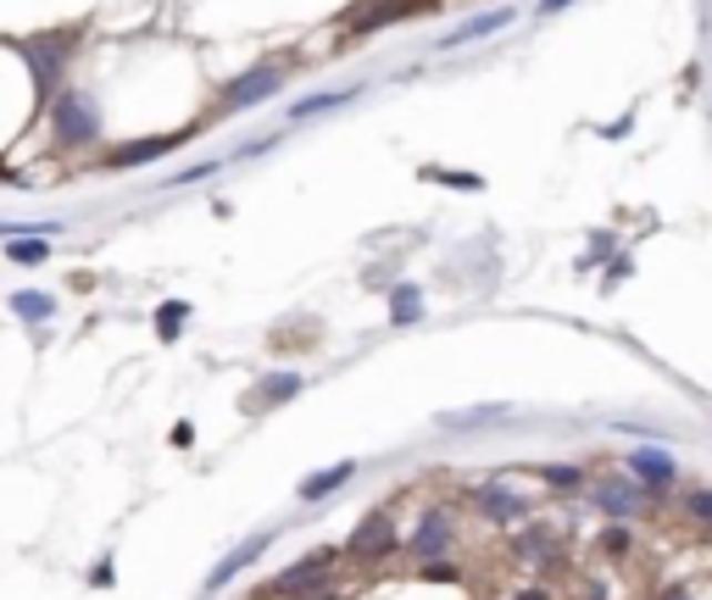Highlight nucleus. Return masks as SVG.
Segmentation results:
<instances>
[{
  "label": "nucleus",
  "mask_w": 712,
  "mask_h": 600,
  "mask_svg": "<svg viewBox=\"0 0 712 600\" xmlns=\"http://www.w3.org/2000/svg\"><path fill=\"white\" fill-rule=\"evenodd\" d=\"M267 545H273V533H256V539H245V545H240V550H234L228 561H217V567L206 572V589H223V583H228L234 572H245V567H251V561H256V556H262Z\"/></svg>",
  "instance_id": "9d476101"
},
{
  "label": "nucleus",
  "mask_w": 712,
  "mask_h": 600,
  "mask_svg": "<svg viewBox=\"0 0 712 600\" xmlns=\"http://www.w3.org/2000/svg\"><path fill=\"white\" fill-rule=\"evenodd\" d=\"M350 478H356V461H334V467L301 478V500H328V495H334L339 484H350Z\"/></svg>",
  "instance_id": "9b49d317"
},
{
  "label": "nucleus",
  "mask_w": 712,
  "mask_h": 600,
  "mask_svg": "<svg viewBox=\"0 0 712 600\" xmlns=\"http://www.w3.org/2000/svg\"><path fill=\"white\" fill-rule=\"evenodd\" d=\"M518 556H523V561H546V556H551V533H546V528L518 533Z\"/></svg>",
  "instance_id": "6ab92c4d"
},
{
  "label": "nucleus",
  "mask_w": 712,
  "mask_h": 600,
  "mask_svg": "<svg viewBox=\"0 0 712 600\" xmlns=\"http://www.w3.org/2000/svg\"><path fill=\"white\" fill-rule=\"evenodd\" d=\"M590 506H601L607 517H634V511H645V489L629 478H596Z\"/></svg>",
  "instance_id": "0eeeda50"
},
{
  "label": "nucleus",
  "mask_w": 712,
  "mask_h": 600,
  "mask_svg": "<svg viewBox=\"0 0 712 600\" xmlns=\"http://www.w3.org/2000/svg\"><path fill=\"white\" fill-rule=\"evenodd\" d=\"M684 506H690V517L712 522V489H690V495H684Z\"/></svg>",
  "instance_id": "5701e85b"
},
{
  "label": "nucleus",
  "mask_w": 712,
  "mask_h": 600,
  "mask_svg": "<svg viewBox=\"0 0 712 600\" xmlns=\"http://www.w3.org/2000/svg\"><path fill=\"white\" fill-rule=\"evenodd\" d=\"M623 467H629V478H634L645 495H668V489L679 484V461H673L668 445H634V450L623 456Z\"/></svg>",
  "instance_id": "f03ea898"
},
{
  "label": "nucleus",
  "mask_w": 712,
  "mask_h": 600,
  "mask_svg": "<svg viewBox=\"0 0 712 600\" xmlns=\"http://www.w3.org/2000/svg\"><path fill=\"white\" fill-rule=\"evenodd\" d=\"M634 550V533L629 528H607L601 533V556H629Z\"/></svg>",
  "instance_id": "412c9836"
},
{
  "label": "nucleus",
  "mask_w": 712,
  "mask_h": 600,
  "mask_svg": "<svg viewBox=\"0 0 712 600\" xmlns=\"http://www.w3.org/2000/svg\"><path fill=\"white\" fill-rule=\"evenodd\" d=\"M12 312H18V317H29V323H45L57 306H51V295H12Z\"/></svg>",
  "instance_id": "f3484780"
},
{
  "label": "nucleus",
  "mask_w": 712,
  "mask_h": 600,
  "mask_svg": "<svg viewBox=\"0 0 712 600\" xmlns=\"http://www.w3.org/2000/svg\"><path fill=\"white\" fill-rule=\"evenodd\" d=\"M557 7H568V0H540V12H557Z\"/></svg>",
  "instance_id": "cd10ccee"
},
{
  "label": "nucleus",
  "mask_w": 712,
  "mask_h": 600,
  "mask_svg": "<svg viewBox=\"0 0 712 600\" xmlns=\"http://www.w3.org/2000/svg\"><path fill=\"white\" fill-rule=\"evenodd\" d=\"M507 406H474V411H440V428H479V423H501Z\"/></svg>",
  "instance_id": "4468645a"
},
{
  "label": "nucleus",
  "mask_w": 712,
  "mask_h": 600,
  "mask_svg": "<svg viewBox=\"0 0 712 600\" xmlns=\"http://www.w3.org/2000/svg\"><path fill=\"white\" fill-rule=\"evenodd\" d=\"M345 95H306L301 106H295V118H312V112H328V106H339Z\"/></svg>",
  "instance_id": "b1692460"
},
{
  "label": "nucleus",
  "mask_w": 712,
  "mask_h": 600,
  "mask_svg": "<svg viewBox=\"0 0 712 600\" xmlns=\"http://www.w3.org/2000/svg\"><path fill=\"white\" fill-rule=\"evenodd\" d=\"M390 317H396V323H418V317H424V295H418V284H401V289L390 295Z\"/></svg>",
  "instance_id": "2eb2a0df"
},
{
  "label": "nucleus",
  "mask_w": 712,
  "mask_h": 600,
  "mask_svg": "<svg viewBox=\"0 0 712 600\" xmlns=\"http://www.w3.org/2000/svg\"><path fill=\"white\" fill-rule=\"evenodd\" d=\"M184 317H190V306H179V301H167V306L156 312V334H162V339H179V328H184Z\"/></svg>",
  "instance_id": "a211bd4d"
},
{
  "label": "nucleus",
  "mask_w": 712,
  "mask_h": 600,
  "mask_svg": "<svg viewBox=\"0 0 712 600\" xmlns=\"http://www.w3.org/2000/svg\"><path fill=\"white\" fill-rule=\"evenodd\" d=\"M401 550V533H396V517L379 506V511H368L363 522L350 528V539H345V556L356 561V567H379V561H390Z\"/></svg>",
  "instance_id": "f257e3e1"
},
{
  "label": "nucleus",
  "mask_w": 712,
  "mask_h": 600,
  "mask_svg": "<svg viewBox=\"0 0 712 600\" xmlns=\"http://www.w3.org/2000/svg\"><path fill=\"white\" fill-rule=\"evenodd\" d=\"M518 600H551L546 589H518Z\"/></svg>",
  "instance_id": "bb28decb"
},
{
  "label": "nucleus",
  "mask_w": 712,
  "mask_h": 600,
  "mask_svg": "<svg viewBox=\"0 0 712 600\" xmlns=\"http://www.w3.org/2000/svg\"><path fill=\"white\" fill-rule=\"evenodd\" d=\"M173 145H179L173 134H167V140H140V145H129V151H118V156H112V167H134V162H156V156H162V151H173Z\"/></svg>",
  "instance_id": "ddd939ff"
},
{
  "label": "nucleus",
  "mask_w": 712,
  "mask_h": 600,
  "mask_svg": "<svg viewBox=\"0 0 712 600\" xmlns=\"http://www.w3.org/2000/svg\"><path fill=\"white\" fill-rule=\"evenodd\" d=\"M424 578H446V583H451L457 567H451V561H424Z\"/></svg>",
  "instance_id": "393cba45"
},
{
  "label": "nucleus",
  "mask_w": 712,
  "mask_h": 600,
  "mask_svg": "<svg viewBox=\"0 0 712 600\" xmlns=\"http://www.w3.org/2000/svg\"><path fill=\"white\" fill-rule=\"evenodd\" d=\"M278 84H284V62H262V68H251V73H240L228 90H223V112H245V106H256V101H267V95H278Z\"/></svg>",
  "instance_id": "423d86ee"
},
{
  "label": "nucleus",
  "mask_w": 712,
  "mask_h": 600,
  "mask_svg": "<svg viewBox=\"0 0 712 600\" xmlns=\"http://www.w3.org/2000/svg\"><path fill=\"white\" fill-rule=\"evenodd\" d=\"M301 395V373H278V378H267L262 389H256V400H267V406H278V400H295Z\"/></svg>",
  "instance_id": "dca6fc26"
},
{
  "label": "nucleus",
  "mask_w": 712,
  "mask_h": 600,
  "mask_svg": "<svg viewBox=\"0 0 712 600\" xmlns=\"http://www.w3.org/2000/svg\"><path fill=\"white\" fill-rule=\"evenodd\" d=\"M429 7H435V0H368V7H350L339 23L350 34H379V29H390V23H401L413 12H429Z\"/></svg>",
  "instance_id": "20e7f679"
},
{
  "label": "nucleus",
  "mask_w": 712,
  "mask_h": 600,
  "mask_svg": "<svg viewBox=\"0 0 712 600\" xmlns=\"http://www.w3.org/2000/svg\"><path fill=\"white\" fill-rule=\"evenodd\" d=\"M474 506H479V517H490V522H523L529 517V495H512V489H501V484H485L479 495H474Z\"/></svg>",
  "instance_id": "6e6552de"
},
{
  "label": "nucleus",
  "mask_w": 712,
  "mask_h": 600,
  "mask_svg": "<svg viewBox=\"0 0 712 600\" xmlns=\"http://www.w3.org/2000/svg\"><path fill=\"white\" fill-rule=\"evenodd\" d=\"M328 567H334V550H317V556H301L295 567H284L262 594H273V600H306L312 589H323V578H328Z\"/></svg>",
  "instance_id": "7ed1b4c3"
},
{
  "label": "nucleus",
  "mask_w": 712,
  "mask_h": 600,
  "mask_svg": "<svg viewBox=\"0 0 712 600\" xmlns=\"http://www.w3.org/2000/svg\"><path fill=\"white\" fill-rule=\"evenodd\" d=\"M457 545V528H451V511L446 506H424V517H418V528H413V539H407V550L418 556V561H440L446 550Z\"/></svg>",
  "instance_id": "39448f33"
},
{
  "label": "nucleus",
  "mask_w": 712,
  "mask_h": 600,
  "mask_svg": "<svg viewBox=\"0 0 712 600\" xmlns=\"http://www.w3.org/2000/svg\"><path fill=\"white\" fill-rule=\"evenodd\" d=\"M7 256H12V262H45V245H40V240H12Z\"/></svg>",
  "instance_id": "4be33fe9"
},
{
  "label": "nucleus",
  "mask_w": 712,
  "mask_h": 600,
  "mask_svg": "<svg viewBox=\"0 0 712 600\" xmlns=\"http://www.w3.org/2000/svg\"><path fill=\"white\" fill-rule=\"evenodd\" d=\"M306 600H345V594H339V589H312Z\"/></svg>",
  "instance_id": "a878e982"
},
{
  "label": "nucleus",
  "mask_w": 712,
  "mask_h": 600,
  "mask_svg": "<svg viewBox=\"0 0 712 600\" xmlns=\"http://www.w3.org/2000/svg\"><path fill=\"white\" fill-rule=\"evenodd\" d=\"M57 129H62L68 145H79V140L95 134V112H90L84 101H62V106H57Z\"/></svg>",
  "instance_id": "f8f14e48"
},
{
  "label": "nucleus",
  "mask_w": 712,
  "mask_h": 600,
  "mask_svg": "<svg viewBox=\"0 0 712 600\" xmlns=\"http://www.w3.org/2000/svg\"><path fill=\"white\" fill-rule=\"evenodd\" d=\"M512 7H496V12H485V18H474V23H462V29H451L440 45L446 51H457V45H474V40H485V34H501V29H512Z\"/></svg>",
  "instance_id": "1a4fd4ad"
},
{
  "label": "nucleus",
  "mask_w": 712,
  "mask_h": 600,
  "mask_svg": "<svg viewBox=\"0 0 712 600\" xmlns=\"http://www.w3.org/2000/svg\"><path fill=\"white\" fill-rule=\"evenodd\" d=\"M535 478H546L557 489H579L584 484V467H535Z\"/></svg>",
  "instance_id": "aec40b11"
}]
</instances>
